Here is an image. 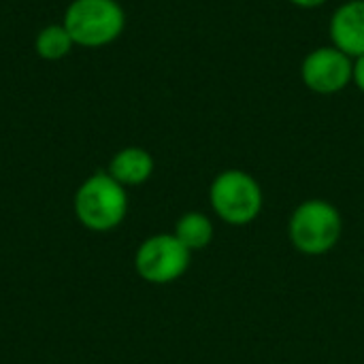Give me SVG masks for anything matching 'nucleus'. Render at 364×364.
Returning a JSON list of instances; mask_svg holds the SVG:
<instances>
[{"label": "nucleus", "instance_id": "obj_1", "mask_svg": "<svg viewBox=\"0 0 364 364\" xmlns=\"http://www.w3.org/2000/svg\"><path fill=\"white\" fill-rule=\"evenodd\" d=\"M73 209L83 228L92 232H111L128 213V194L107 171L94 173L77 188Z\"/></svg>", "mask_w": 364, "mask_h": 364}, {"label": "nucleus", "instance_id": "obj_2", "mask_svg": "<svg viewBox=\"0 0 364 364\" xmlns=\"http://www.w3.org/2000/svg\"><path fill=\"white\" fill-rule=\"evenodd\" d=\"M343 235L339 209L322 198L301 203L288 220V237L296 252L305 256H324L333 252Z\"/></svg>", "mask_w": 364, "mask_h": 364}, {"label": "nucleus", "instance_id": "obj_3", "mask_svg": "<svg viewBox=\"0 0 364 364\" xmlns=\"http://www.w3.org/2000/svg\"><path fill=\"white\" fill-rule=\"evenodd\" d=\"M62 23L75 45L96 49L113 43L124 32L126 13L117 0H73Z\"/></svg>", "mask_w": 364, "mask_h": 364}, {"label": "nucleus", "instance_id": "obj_4", "mask_svg": "<svg viewBox=\"0 0 364 364\" xmlns=\"http://www.w3.org/2000/svg\"><path fill=\"white\" fill-rule=\"evenodd\" d=\"M209 203L222 222L230 226H245L262 213L264 194L256 177L241 168H228L213 179L209 188Z\"/></svg>", "mask_w": 364, "mask_h": 364}, {"label": "nucleus", "instance_id": "obj_5", "mask_svg": "<svg viewBox=\"0 0 364 364\" xmlns=\"http://www.w3.org/2000/svg\"><path fill=\"white\" fill-rule=\"evenodd\" d=\"M192 252L171 232L145 239L134 254V269L139 277L154 286H166L186 275Z\"/></svg>", "mask_w": 364, "mask_h": 364}, {"label": "nucleus", "instance_id": "obj_6", "mask_svg": "<svg viewBox=\"0 0 364 364\" xmlns=\"http://www.w3.org/2000/svg\"><path fill=\"white\" fill-rule=\"evenodd\" d=\"M354 62L348 53L333 47H318L301 64L303 83L316 94H337L352 83Z\"/></svg>", "mask_w": 364, "mask_h": 364}, {"label": "nucleus", "instance_id": "obj_7", "mask_svg": "<svg viewBox=\"0 0 364 364\" xmlns=\"http://www.w3.org/2000/svg\"><path fill=\"white\" fill-rule=\"evenodd\" d=\"M331 38L350 58L364 55V0H350L333 13Z\"/></svg>", "mask_w": 364, "mask_h": 364}, {"label": "nucleus", "instance_id": "obj_8", "mask_svg": "<svg viewBox=\"0 0 364 364\" xmlns=\"http://www.w3.org/2000/svg\"><path fill=\"white\" fill-rule=\"evenodd\" d=\"M107 173L124 188L143 186L154 173V158L143 147H124L111 158Z\"/></svg>", "mask_w": 364, "mask_h": 364}, {"label": "nucleus", "instance_id": "obj_9", "mask_svg": "<svg viewBox=\"0 0 364 364\" xmlns=\"http://www.w3.org/2000/svg\"><path fill=\"white\" fill-rule=\"evenodd\" d=\"M190 252H200L205 247L211 245L213 241V222L209 215L200 213V211H188L183 213L177 224H175V232H173Z\"/></svg>", "mask_w": 364, "mask_h": 364}, {"label": "nucleus", "instance_id": "obj_10", "mask_svg": "<svg viewBox=\"0 0 364 364\" xmlns=\"http://www.w3.org/2000/svg\"><path fill=\"white\" fill-rule=\"evenodd\" d=\"M73 38L68 34V30L64 28V23H51L38 30L36 38H34V49L38 53V58L55 62L62 60L70 53L73 49Z\"/></svg>", "mask_w": 364, "mask_h": 364}, {"label": "nucleus", "instance_id": "obj_11", "mask_svg": "<svg viewBox=\"0 0 364 364\" xmlns=\"http://www.w3.org/2000/svg\"><path fill=\"white\" fill-rule=\"evenodd\" d=\"M352 81L356 83V87L364 92V55L354 60V68H352Z\"/></svg>", "mask_w": 364, "mask_h": 364}, {"label": "nucleus", "instance_id": "obj_12", "mask_svg": "<svg viewBox=\"0 0 364 364\" xmlns=\"http://www.w3.org/2000/svg\"><path fill=\"white\" fill-rule=\"evenodd\" d=\"M294 2L296 6H303V9H316V6H322L326 0H290Z\"/></svg>", "mask_w": 364, "mask_h": 364}]
</instances>
